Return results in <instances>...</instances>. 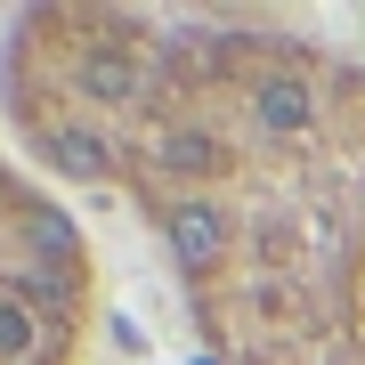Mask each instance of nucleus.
Here are the masks:
<instances>
[{
  "label": "nucleus",
  "instance_id": "1",
  "mask_svg": "<svg viewBox=\"0 0 365 365\" xmlns=\"http://www.w3.org/2000/svg\"><path fill=\"white\" fill-rule=\"evenodd\" d=\"M0 114L155 235L211 365H365V57L284 25L25 9Z\"/></svg>",
  "mask_w": 365,
  "mask_h": 365
},
{
  "label": "nucleus",
  "instance_id": "2",
  "mask_svg": "<svg viewBox=\"0 0 365 365\" xmlns=\"http://www.w3.org/2000/svg\"><path fill=\"white\" fill-rule=\"evenodd\" d=\"M90 333H98L90 227L0 114V365H81Z\"/></svg>",
  "mask_w": 365,
  "mask_h": 365
}]
</instances>
